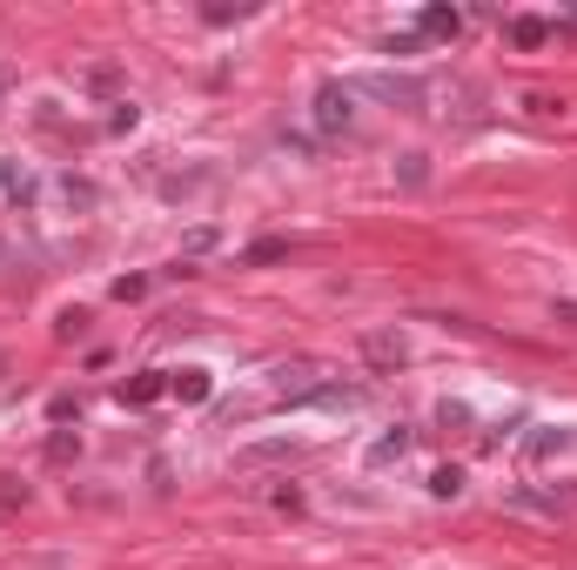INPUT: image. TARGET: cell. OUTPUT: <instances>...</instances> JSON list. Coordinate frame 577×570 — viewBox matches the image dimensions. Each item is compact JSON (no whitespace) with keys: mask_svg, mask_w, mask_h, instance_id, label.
I'll return each mask as SVG.
<instances>
[{"mask_svg":"<svg viewBox=\"0 0 577 570\" xmlns=\"http://www.w3.org/2000/svg\"><path fill=\"white\" fill-rule=\"evenodd\" d=\"M363 363L370 369H403L409 363V336L403 330H370L363 336Z\"/></svg>","mask_w":577,"mask_h":570,"instance_id":"cell-2","label":"cell"},{"mask_svg":"<svg viewBox=\"0 0 577 570\" xmlns=\"http://www.w3.org/2000/svg\"><path fill=\"white\" fill-rule=\"evenodd\" d=\"M74 456H81V437H74V430H61V437L47 443V463H74Z\"/></svg>","mask_w":577,"mask_h":570,"instance_id":"cell-9","label":"cell"},{"mask_svg":"<svg viewBox=\"0 0 577 570\" xmlns=\"http://www.w3.org/2000/svg\"><path fill=\"white\" fill-rule=\"evenodd\" d=\"M511 34H517V47H537V41H544V34H551V28H544V21H537V14H524V21H517V28H511Z\"/></svg>","mask_w":577,"mask_h":570,"instance_id":"cell-10","label":"cell"},{"mask_svg":"<svg viewBox=\"0 0 577 570\" xmlns=\"http://www.w3.org/2000/svg\"><path fill=\"white\" fill-rule=\"evenodd\" d=\"M316 128L322 135H350L356 128V95L343 88V80H322L316 88Z\"/></svg>","mask_w":577,"mask_h":570,"instance_id":"cell-1","label":"cell"},{"mask_svg":"<svg viewBox=\"0 0 577 570\" xmlns=\"http://www.w3.org/2000/svg\"><path fill=\"white\" fill-rule=\"evenodd\" d=\"M0 189H8V195H34V182H28V169H14V161H0Z\"/></svg>","mask_w":577,"mask_h":570,"instance_id":"cell-6","label":"cell"},{"mask_svg":"<svg viewBox=\"0 0 577 570\" xmlns=\"http://www.w3.org/2000/svg\"><path fill=\"white\" fill-rule=\"evenodd\" d=\"M276 456H289V443H249L242 450V463H276Z\"/></svg>","mask_w":577,"mask_h":570,"instance_id":"cell-11","label":"cell"},{"mask_svg":"<svg viewBox=\"0 0 577 570\" xmlns=\"http://www.w3.org/2000/svg\"><path fill=\"white\" fill-rule=\"evenodd\" d=\"M457 28H463L457 8H430V14H424V34H457Z\"/></svg>","mask_w":577,"mask_h":570,"instance_id":"cell-7","label":"cell"},{"mask_svg":"<svg viewBox=\"0 0 577 570\" xmlns=\"http://www.w3.org/2000/svg\"><path fill=\"white\" fill-rule=\"evenodd\" d=\"M154 396H169V369H148V376H135V383H121V402H154Z\"/></svg>","mask_w":577,"mask_h":570,"instance_id":"cell-4","label":"cell"},{"mask_svg":"<svg viewBox=\"0 0 577 570\" xmlns=\"http://www.w3.org/2000/svg\"><path fill=\"white\" fill-rule=\"evenodd\" d=\"M457 491H463V470H457V463H444V470L430 476V497H457Z\"/></svg>","mask_w":577,"mask_h":570,"instance_id":"cell-8","label":"cell"},{"mask_svg":"<svg viewBox=\"0 0 577 570\" xmlns=\"http://www.w3.org/2000/svg\"><path fill=\"white\" fill-rule=\"evenodd\" d=\"M209 389H215V376H209L202 363H189V369H169V396H182V402H209Z\"/></svg>","mask_w":577,"mask_h":570,"instance_id":"cell-3","label":"cell"},{"mask_svg":"<svg viewBox=\"0 0 577 570\" xmlns=\"http://www.w3.org/2000/svg\"><path fill=\"white\" fill-rule=\"evenodd\" d=\"M8 88H14V67H8V61H0V95H8Z\"/></svg>","mask_w":577,"mask_h":570,"instance_id":"cell-14","label":"cell"},{"mask_svg":"<svg viewBox=\"0 0 577 570\" xmlns=\"http://www.w3.org/2000/svg\"><path fill=\"white\" fill-rule=\"evenodd\" d=\"M551 315H557V322H570V330H577V302H557Z\"/></svg>","mask_w":577,"mask_h":570,"instance_id":"cell-13","label":"cell"},{"mask_svg":"<svg viewBox=\"0 0 577 570\" xmlns=\"http://www.w3.org/2000/svg\"><path fill=\"white\" fill-rule=\"evenodd\" d=\"M276 256H289V241H256L249 249V262H276Z\"/></svg>","mask_w":577,"mask_h":570,"instance_id":"cell-12","label":"cell"},{"mask_svg":"<svg viewBox=\"0 0 577 570\" xmlns=\"http://www.w3.org/2000/svg\"><path fill=\"white\" fill-rule=\"evenodd\" d=\"M396 456H409V430H389V437H376L370 443V463L383 470V463H396Z\"/></svg>","mask_w":577,"mask_h":570,"instance_id":"cell-5","label":"cell"}]
</instances>
